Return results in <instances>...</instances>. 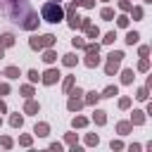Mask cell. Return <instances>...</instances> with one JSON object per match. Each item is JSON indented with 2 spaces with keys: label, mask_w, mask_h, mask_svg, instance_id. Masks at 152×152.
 I'll list each match as a JSON object with an SVG mask.
<instances>
[{
  "label": "cell",
  "mask_w": 152,
  "mask_h": 152,
  "mask_svg": "<svg viewBox=\"0 0 152 152\" xmlns=\"http://www.w3.org/2000/svg\"><path fill=\"white\" fill-rule=\"evenodd\" d=\"M71 124H74V128H83V126H88V119L86 116H74Z\"/></svg>",
  "instance_id": "cb8c5ba5"
},
{
  "label": "cell",
  "mask_w": 152,
  "mask_h": 152,
  "mask_svg": "<svg viewBox=\"0 0 152 152\" xmlns=\"http://www.w3.org/2000/svg\"><path fill=\"white\" fill-rule=\"evenodd\" d=\"M100 17H102L104 21H109V19H114V10H112V7H102V12H100Z\"/></svg>",
  "instance_id": "ffe728a7"
},
{
  "label": "cell",
  "mask_w": 152,
  "mask_h": 152,
  "mask_svg": "<svg viewBox=\"0 0 152 152\" xmlns=\"http://www.w3.org/2000/svg\"><path fill=\"white\" fill-rule=\"evenodd\" d=\"M86 142H88V145H97V142H100V138H97L95 133H88V135H86Z\"/></svg>",
  "instance_id": "4dcf8cb0"
},
{
  "label": "cell",
  "mask_w": 152,
  "mask_h": 152,
  "mask_svg": "<svg viewBox=\"0 0 152 152\" xmlns=\"http://www.w3.org/2000/svg\"><path fill=\"white\" fill-rule=\"evenodd\" d=\"M0 145H2V147H12V138H10V135H2V138H0Z\"/></svg>",
  "instance_id": "8d00e7d4"
},
{
  "label": "cell",
  "mask_w": 152,
  "mask_h": 152,
  "mask_svg": "<svg viewBox=\"0 0 152 152\" xmlns=\"http://www.w3.org/2000/svg\"><path fill=\"white\" fill-rule=\"evenodd\" d=\"M116 131H119L121 135H126V133L133 131V124H131V121H119V124H116Z\"/></svg>",
  "instance_id": "9c48e42d"
},
{
  "label": "cell",
  "mask_w": 152,
  "mask_h": 152,
  "mask_svg": "<svg viewBox=\"0 0 152 152\" xmlns=\"http://www.w3.org/2000/svg\"><path fill=\"white\" fill-rule=\"evenodd\" d=\"M19 142H21L24 147H28V145H31V135H21V138H19Z\"/></svg>",
  "instance_id": "ab89813d"
},
{
  "label": "cell",
  "mask_w": 152,
  "mask_h": 152,
  "mask_svg": "<svg viewBox=\"0 0 152 152\" xmlns=\"http://www.w3.org/2000/svg\"><path fill=\"white\" fill-rule=\"evenodd\" d=\"M131 124H135V126L145 124V112H140V109H133V114H131Z\"/></svg>",
  "instance_id": "ba28073f"
},
{
  "label": "cell",
  "mask_w": 152,
  "mask_h": 152,
  "mask_svg": "<svg viewBox=\"0 0 152 152\" xmlns=\"http://www.w3.org/2000/svg\"><path fill=\"white\" fill-rule=\"evenodd\" d=\"M76 7H78V0H71V2L66 5V14H74V12H76Z\"/></svg>",
  "instance_id": "836d02e7"
},
{
  "label": "cell",
  "mask_w": 152,
  "mask_h": 152,
  "mask_svg": "<svg viewBox=\"0 0 152 152\" xmlns=\"http://www.w3.org/2000/svg\"><path fill=\"white\" fill-rule=\"evenodd\" d=\"M104 2H107V0H104Z\"/></svg>",
  "instance_id": "681fc988"
},
{
  "label": "cell",
  "mask_w": 152,
  "mask_h": 152,
  "mask_svg": "<svg viewBox=\"0 0 152 152\" xmlns=\"http://www.w3.org/2000/svg\"><path fill=\"white\" fill-rule=\"evenodd\" d=\"M43 62H45V64H52V62H57V52L48 48V50H45V55H43Z\"/></svg>",
  "instance_id": "5bb4252c"
},
{
  "label": "cell",
  "mask_w": 152,
  "mask_h": 152,
  "mask_svg": "<svg viewBox=\"0 0 152 152\" xmlns=\"http://www.w3.org/2000/svg\"><path fill=\"white\" fill-rule=\"evenodd\" d=\"M138 38H140V33H138V31H128V33H126V43H128V45H135V43H138Z\"/></svg>",
  "instance_id": "e0dca14e"
},
{
  "label": "cell",
  "mask_w": 152,
  "mask_h": 152,
  "mask_svg": "<svg viewBox=\"0 0 152 152\" xmlns=\"http://www.w3.org/2000/svg\"><path fill=\"white\" fill-rule=\"evenodd\" d=\"M71 45H74V48H83L86 40H83V38H71Z\"/></svg>",
  "instance_id": "f35d334b"
},
{
  "label": "cell",
  "mask_w": 152,
  "mask_h": 152,
  "mask_svg": "<svg viewBox=\"0 0 152 152\" xmlns=\"http://www.w3.org/2000/svg\"><path fill=\"white\" fill-rule=\"evenodd\" d=\"M5 76H7V78H19V69H17V66H7V69H5Z\"/></svg>",
  "instance_id": "d4e9b609"
},
{
  "label": "cell",
  "mask_w": 152,
  "mask_h": 152,
  "mask_svg": "<svg viewBox=\"0 0 152 152\" xmlns=\"http://www.w3.org/2000/svg\"><path fill=\"white\" fill-rule=\"evenodd\" d=\"M10 124H12L14 128H21V124H24V116H21V114H12V116H10Z\"/></svg>",
  "instance_id": "d6986e66"
},
{
  "label": "cell",
  "mask_w": 152,
  "mask_h": 152,
  "mask_svg": "<svg viewBox=\"0 0 152 152\" xmlns=\"http://www.w3.org/2000/svg\"><path fill=\"white\" fill-rule=\"evenodd\" d=\"M114 38H116V33H114V31H109V33L102 38V43H104V45H109V43H114Z\"/></svg>",
  "instance_id": "1f68e13d"
},
{
  "label": "cell",
  "mask_w": 152,
  "mask_h": 152,
  "mask_svg": "<svg viewBox=\"0 0 152 152\" xmlns=\"http://www.w3.org/2000/svg\"><path fill=\"white\" fill-rule=\"evenodd\" d=\"M147 69H150V59H147V57H142V59L138 62V71H147Z\"/></svg>",
  "instance_id": "4316f807"
},
{
  "label": "cell",
  "mask_w": 152,
  "mask_h": 152,
  "mask_svg": "<svg viewBox=\"0 0 152 152\" xmlns=\"http://www.w3.org/2000/svg\"><path fill=\"white\" fill-rule=\"evenodd\" d=\"M0 112H7V104H5L2 100H0Z\"/></svg>",
  "instance_id": "bcb514c9"
},
{
  "label": "cell",
  "mask_w": 152,
  "mask_h": 152,
  "mask_svg": "<svg viewBox=\"0 0 152 152\" xmlns=\"http://www.w3.org/2000/svg\"><path fill=\"white\" fill-rule=\"evenodd\" d=\"M109 147H112V150H124V142H121V140H112Z\"/></svg>",
  "instance_id": "60d3db41"
},
{
  "label": "cell",
  "mask_w": 152,
  "mask_h": 152,
  "mask_svg": "<svg viewBox=\"0 0 152 152\" xmlns=\"http://www.w3.org/2000/svg\"><path fill=\"white\" fill-rule=\"evenodd\" d=\"M145 2H152V0H145Z\"/></svg>",
  "instance_id": "c3c4849f"
},
{
  "label": "cell",
  "mask_w": 152,
  "mask_h": 152,
  "mask_svg": "<svg viewBox=\"0 0 152 152\" xmlns=\"http://www.w3.org/2000/svg\"><path fill=\"white\" fill-rule=\"evenodd\" d=\"M76 62H78L76 55H64V57H62V64H64V66H74Z\"/></svg>",
  "instance_id": "7402d4cb"
},
{
  "label": "cell",
  "mask_w": 152,
  "mask_h": 152,
  "mask_svg": "<svg viewBox=\"0 0 152 152\" xmlns=\"http://www.w3.org/2000/svg\"><path fill=\"white\" fill-rule=\"evenodd\" d=\"M116 93H119V88H116V86H107V88L100 93V97H114Z\"/></svg>",
  "instance_id": "2e32d148"
},
{
  "label": "cell",
  "mask_w": 152,
  "mask_h": 152,
  "mask_svg": "<svg viewBox=\"0 0 152 152\" xmlns=\"http://www.w3.org/2000/svg\"><path fill=\"white\" fill-rule=\"evenodd\" d=\"M100 64V57H97V52H93V55H86V66L88 69H93V66H97Z\"/></svg>",
  "instance_id": "8fae6325"
},
{
  "label": "cell",
  "mask_w": 152,
  "mask_h": 152,
  "mask_svg": "<svg viewBox=\"0 0 152 152\" xmlns=\"http://www.w3.org/2000/svg\"><path fill=\"white\" fill-rule=\"evenodd\" d=\"M93 121H95L97 126H104V124H107V116H104V112H102V109H95V114H93Z\"/></svg>",
  "instance_id": "7c38bea8"
},
{
  "label": "cell",
  "mask_w": 152,
  "mask_h": 152,
  "mask_svg": "<svg viewBox=\"0 0 152 152\" xmlns=\"http://www.w3.org/2000/svg\"><path fill=\"white\" fill-rule=\"evenodd\" d=\"M133 78H135V76H133V69H124L121 81H124V83H133Z\"/></svg>",
  "instance_id": "603a6c76"
},
{
  "label": "cell",
  "mask_w": 152,
  "mask_h": 152,
  "mask_svg": "<svg viewBox=\"0 0 152 152\" xmlns=\"http://www.w3.org/2000/svg\"><path fill=\"white\" fill-rule=\"evenodd\" d=\"M0 45H2V48L14 45V36H12V33H2V36H0Z\"/></svg>",
  "instance_id": "4fadbf2b"
},
{
  "label": "cell",
  "mask_w": 152,
  "mask_h": 152,
  "mask_svg": "<svg viewBox=\"0 0 152 152\" xmlns=\"http://www.w3.org/2000/svg\"><path fill=\"white\" fill-rule=\"evenodd\" d=\"M78 5H83V7H95V0H78Z\"/></svg>",
  "instance_id": "b9f144b4"
},
{
  "label": "cell",
  "mask_w": 152,
  "mask_h": 152,
  "mask_svg": "<svg viewBox=\"0 0 152 152\" xmlns=\"http://www.w3.org/2000/svg\"><path fill=\"white\" fill-rule=\"evenodd\" d=\"M119 107H121V109H128V107H131V97H121V100H119Z\"/></svg>",
  "instance_id": "d590c367"
},
{
  "label": "cell",
  "mask_w": 152,
  "mask_h": 152,
  "mask_svg": "<svg viewBox=\"0 0 152 152\" xmlns=\"http://www.w3.org/2000/svg\"><path fill=\"white\" fill-rule=\"evenodd\" d=\"M116 26H121V28H126V26H128V17H126V14H121V17H116Z\"/></svg>",
  "instance_id": "f546056e"
},
{
  "label": "cell",
  "mask_w": 152,
  "mask_h": 152,
  "mask_svg": "<svg viewBox=\"0 0 152 152\" xmlns=\"http://www.w3.org/2000/svg\"><path fill=\"white\" fill-rule=\"evenodd\" d=\"M131 7H133V5H131L128 0H121V2H119V10H124V12H128Z\"/></svg>",
  "instance_id": "74e56055"
},
{
  "label": "cell",
  "mask_w": 152,
  "mask_h": 152,
  "mask_svg": "<svg viewBox=\"0 0 152 152\" xmlns=\"http://www.w3.org/2000/svg\"><path fill=\"white\" fill-rule=\"evenodd\" d=\"M97 100H100V93L93 90V93H88V97L83 100V104H97Z\"/></svg>",
  "instance_id": "ac0fdd59"
},
{
  "label": "cell",
  "mask_w": 152,
  "mask_h": 152,
  "mask_svg": "<svg viewBox=\"0 0 152 152\" xmlns=\"http://www.w3.org/2000/svg\"><path fill=\"white\" fill-rule=\"evenodd\" d=\"M62 88H64V93H69V90L74 88V76H66V78H64V86H62Z\"/></svg>",
  "instance_id": "83f0119b"
},
{
  "label": "cell",
  "mask_w": 152,
  "mask_h": 152,
  "mask_svg": "<svg viewBox=\"0 0 152 152\" xmlns=\"http://www.w3.org/2000/svg\"><path fill=\"white\" fill-rule=\"evenodd\" d=\"M40 17L45 19V21H52V24H57V21H62L64 19V10L55 2V0H50V2H45L43 5V10H40Z\"/></svg>",
  "instance_id": "6da1fadb"
},
{
  "label": "cell",
  "mask_w": 152,
  "mask_h": 152,
  "mask_svg": "<svg viewBox=\"0 0 152 152\" xmlns=\"http://www.w3.org/2000/svg\"><path fill=\"white\" fill-rule=\"evenodd\" d=\"M83 50H86V55H93V52H100V45L97 43H86Z\"/></svg>",
  "instance_id": "44dd1931"
},
{
  "label": "cell",
  "mask_w": 152,
  "mask_h": 152,
  "mask_svg": "<svg viewBox=\"0 0 152 152\" xmlns=\"http://www.w3.org/2000/svg\"><path fill=\"white\" fill-rule=\"evenodd\" d=\"M10 93V86L7 83H0V95H7Z\"/></svg>",
  "instance_id": "f6af8a7d"
},
{
  "label": "cell",
  "mask_w": 152,
  "mask_h": 152,
  "mask_svg": "<svg viewBox=\"0 0 152 152\" xmlns=\"http://www.w3.org/2000/svg\"><path fill=\"white\" fill-rule=\"evenodd\" d=\"M138 52H140V57H147V55H150V48H147V45H140Z\"/></svg>",
  "instance_id": "7bdbcfd3"
},
{
  "label": "cell",
  "mask_w": 152,
  "mask_h": 152,
  "mask_svg": "<svg viewBox=\"0 0 152 152\" xmlns=\"http://www.w3.org/2000/svg\"><path fill=\"white\" fill-rule=\"evenodd\" d=\"M33 133H36V135H40V138H45V135L50 133V126L40 121V124H36V128H33Z\"/></svg>",
  "instance_id": "30bf717a"
},
{
  "label": "cell",
  "mask_w": 152,
  "mask_h": 152,
  "mask_svg": "<svg viewBox=\"0 0 152 152\" xmlns=\"http://www.w3.org/2000/svg\"><path fill=\"white\" fill-rule=\"evenodd\" d=\"M2 57H5V48L0 45V59H2Z\"/></svg>",
  "instance_id": "7dc6e473"
},
{
  "label": "cell",
  "mask_w": 152,
  "mask_h": 152,
  "mask_svg": "<svg viewBox=\"0 0 152 152\" xmlns=\"http://www.w3.org/2000/svg\"><path fill=\"white\" fill-rule=\"evenodd\" d=\"M40 81H43L45 86H52V83H57V81H59V71H57V69H48V71L40 76Z\"/></svg>",
  "instance_id": "277c9868"
},
{
  "label": "cell",
  "mask_w": 152,
  "mask_h": 152,
  "mask_svg": "<svg viewBox=\"0 0 152 152\" xmlns=\"http://www.w3.org/2000/svg\"><path fill=\"white\" fill-rule=\"evenodd\" d=\"M128 12H131V17H133V19H142V7H131Z\"/></svg>",
  "instance_id": "484cf974"
},
{
  "label": "cell",
  "mask_w": 152,
  "mask_h": 152,
  "mask_svg": "<svg viewBox=\"0 0 152 152\" xmlns=\"http://www.w3.org/2000/svg\"><path fill=\"white\" fill-rule=\"evenodd\" d=\"M57 43V38L52 36V33H45V36H33L31 40H28V45L33 48V50H45V48H52Z\"/></svg>",
  "instance_id": "3957f363"
},
{
  "label": "cell",
  "mask_w": 152,
  "mask_h": 152,
  "mask_svg": "<svg viewBox=\"0 0 152 152\" xmlns=\"http://www.w3.org/2000/svg\"><path fill=\"white\" fill-rule=\"evenodd\" d=\"M26 76H28V81H31V83H36V81H38V78H40V74H38V71H36V69H31V71H28V74H26Z\"/></svg>",
  "instance_id": "d6a6232c"
},
{
  "label": "cell",
  "mask_w": 152,
  "mask_h": 152,
  "mask_svg": "<svg viewBox=\"0 0 152 152\" xmlns=\"http://www.w3.org/2000/svg\"><path fill=\"white\" fill-rule=\"evenodd\" d=\"M21 95H24V97H31V95H33V88H31V86H21Z\"/></svg>",
  "instance_id": "e575fe53"
},
{
  "label": "cell",
  "mask_w": 152,
  "mask_h": 152,
  "mask_svg": "<svg viewBox=\"0 0 152 152\" xmlns=\"http://www.w3.org/2000/svg\"><path fill=\"white\" fill-rule=\"evenodd\" d=\"M66 142H69V145H76V135H74V133H66Z\"/></svg>",
  "instance_id": "ee69618b"
},
{
  "label": "cell",
  "mask_w": 152,
  "mask_h": 152,
  "mask_svg": "<svg viewBox=\"0 0 152 152\" xmlns=\"http://www.w3.org/2000/svg\"><path fill=\"white\" fill-rule=\"evenodd\" d=\"M83 31H86V36H88V38H97V36H100V28H97V26H93V24H88Z\"/></svg>",
  "instance_id": "9a60e30c"
},
{
  "label": "cell",
  "mask_w": 152,
  "mask_h": 152,
  "mask_svg": "<svg viewBox=\"0 0 152 152\" xmlns=\"http://www.w3.org/2000/svg\"><path fill=\"white\" fill-rule=\"evenodd\" d=\"M147 90H150L147 86H142V88H138V93H135V97H138V100H147Z\"/></svg>",
  "instance_id": "f1b7e54d"
},
{
  "label": "cell",
  "mask_w": 152,
  "mask_h": 152,
  "mask_svg": "<svg viewBox=\"0 0 152 152\" xmlns=\"http://www.w3.org/2000/svg\"><path fill=\"white\" fill-rule=\"evenodd\" d=\"M83 107V100H81V95H71L69 100H66V109L69 112H78Z\"/></svg>",
  "instance_id": "8992f818"
},
{
  "label": "cell",
  "mask_w": 152,
  "mask_h": 152,
  "mask_svg": "<svg viewBox=\"0 0 152 152\" xmlns=\"http://www.w3.org/2000/svg\"><path fill=\"white\" fill-rule=\"evenodd\" d=\"M121 59H124V52H121V50L109 52V55H107V64H104V74H107V76H114V74L119 71V66H121Z\"/></svg>",
  "instance_id": "7a4b0ae2"
},
{
  "label": "cell",
  "mask_w": 152,
  "mask_h": 152,
  "mask_svg": "<svg viewBox=\"0 0 152 152\" xmlns=\"http://www.w3.org/2000/svg\"><path fill=\"white\" fill-rule=\"evenodd\" d=\"M24 114H38V102L36 100H26V104H24Z\"/></svg>",
  "instance_id": "52a82bcc"
},
{
  "label": "cell",
  "mask_w": 152,
  "mask_h": 152,
  "mask_svg": "<svg viewBox=\"0 0 152 152\" xmlns=\"http://www.w3.org/2000/svg\"><path fill=\"white\" fill-rule=\"evenodd\" d=\"M38 21H40V19H38V14H33V12H31V14L19 24V26H21V28H26V31H33V28L38 26Z\"/></svg>",
  "instance_id": "5b68a950"
}]
</instances>
